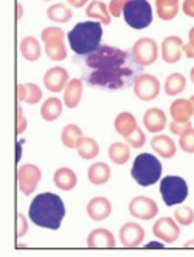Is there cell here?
I'll return each mask as SVG.
<instances>
[{"mask_svg": "<svg viewBox=\"0 0 194 257\" xmlns=\"http://www.w3.org/2000/svg\"><path fill=\"white\" fill-rule=\"evenodd\" d=\"M85 65L90 68L85 81L93 87L108 90H121L134 85L140 67L132 53L109 45H100L98 50L87 54Z\"/></svg>", "mask_w": 194, "mask_h": 257, "instance_id": "obj_1", "label": "cell"}, {"mask_svg": "<svg viewBox=\"0 0 194 257\" xmlns=\"http://www.w3.org/2000/svg\"><path fill=\"white\" fill-rule=\"evenodd\" d=\"M28 214L34 225L48 229H59L62 218L65 217V205L59 195L44 192L34 197Z\"/></svg>", "mask_w": 194, "mask_h": 257, "instance_id": "obj_2", "label": "cell"}, {"mask_svg": "<svg viewBox=\"0 0 194 257\" xmlns=\"http://www.w3.org/2000/svg\"><path fill=\"white\" fill-rule=\"evenodd\" d=\"M103 38V25L101 22L89 21L76 24L68 33V44L76 54L87 56L100 48Z\"/></svg>", "mask_w": 194, "mask_h": 257, "instance_id": "obj_3", "label": "cell"}, {"mask_svg": "<svg viewBox=\"0 0 194 257\" xmlns=\"http://www.w3.org/2000/svg\"><path fill=\"white\" fill-rule=\"evenodd\" d=\"M131 174L140 186H151L162 177V163L152 154H140L134 160Z\"/></svg>", "mask_w": 194, "mask_h": 257, "instance_id": "obj_4", "label": "cell"}, {"mask_svg": "<svg viewBox=\"0 0 194 257\" xmlns=\"http://www.w3.org/2000/svg\"><path fill=\"white\" fill-rule=\"evenodd\" d=\"M123 16L131 28L143 30L152 24V7L148 0H129L123 8Z\"/></svg>", "mask_w": 194, "mask_h": 257, "instance_id": "obj_5", "label": "cell"}, {"mask_svg": "<svg viewBox=\"0 0 194 257\" xmlns=\"http://www.w3.org/2000/svg\"><path fill=\"white\" fill-rule=\"evenodd\" d=\"M115 131L128 141V144H131L132 148L138 149L146 143V135L142 128L138 127L135 116L129 112H121L117 118H115Z\"/></svg>", "mask_w": 194, "mask_h": 257, "instance_id": "obj_6", "label": "cell"}, {"mask_svg": "<svg viewBox=\"0 0 194 257\" xmlns=\"http://www.w3.org/2000/svg\"><path fill=\"white\" fill-rule=\"evenodd\" d=\"M160 195L166 206L180 205L188 197V185L182 177L168 175L160 181Z\"/></svg>", "mask_w": 194, "mask_h": 257, "instance_id": "obj_7", "label": "cell"}, {"mask_svg": "<svg viewBox=\"0 0 194 257\" xmlns=\"http://www.w3.org/2000/svg\"><path fill=\"white\" fill-rule=\"evenodd\" d=\"M42 42L45 45V53L51 61H64L67 58V48L64 44L65 34L61 28L48 27L42 31Z\"/></svg>", "mask_w": 194, "mask_h": 257, "instance_id": "obj_8", "label": "cell"}, {"mask_svg": "<svg viewBox=\"0 0 194 257\" xmlns=\"http://www.w3.org/2000/svg\"><path fill=\"white\" fill-rule=\"evenodd\" d=\"M131 53L140 67H149L158 58V47L154 39L142 38L134 44Z\"/></svg>", "mask_w": 194, "mask_h": 257, "instance_id": "obj_9", "label": "cell"}, {"mask_svg": "<svg viewBox=\"0 0 194 257\" xmlns=\"http://www.w3.org/2000/svg\"><path fill=\"white\" fill-rule=\"evenodd\" d=\"M134 93L142 101H152L160 93V82L149 73H142L134 82Z\"/></svg>", "mask_w": 194, "mask_h": 257, "instance_id": "obj_10", "label": "cell"}, {"mask_svg": "<svg viewBox=\"0 0 194 257\" xmlns=\"http://www.w3.org/2000/svg\"><path fill=\"white\" fill-rule=\"evenodd\" d=\"M42 178V172L34 164H24L17 171V183H19V189L22 194L30 195L36 191L39 181Z\"/></svg>", "mask_w": 194, "mask_h": 257, "instance_id": "obj_11", "label": "cell"}, {"mask_svg": "<svg viewBox=\"0 0 194 257\" xmlns=\"http://www.w3.org/2000/svg\"><path fill=\"white\" fill-rule=\"evenodd\" d=\"M129 212L134 218H140V220H151L158 214V206L157 203L145 195H140L131 200L129 203Z\"/></svg>", "mask_w": 194, "mask_h": 257, "instance_id": "obj_12", "label": "cell"}, {"mask_svg": "<svg viewBox=\"0 0 194 257\" xmlns=\"http://www.w3.org/2000/svg\"><path fill=\"white\" fill-rule=\"evenodd\" d=\"M152 232L155 234V237H158L165 243H174L180 235V229L177 226V222L171 217L158 218L152 226Z\"/></svg>", "mask_w": 194, "mask_h": 257, "instance_id": "obj_13", "label": "cell"}, {"mask_svg": "<svg viewBox=\"0 0 194 257\" xmlns=\"http://www.w3.org/2000/svg\"><path fill=\"white\" fill-rule=\"evenodd\" d=\"M145 240V229L135 222H128L120 229V242L125 248H137Z\"/></svg>", "mask_w": 194, "mask_h": 257, "instance_id": "obj_14", "label": "cell"}, {"mask_svg": "<svg viewBox=\"0 0 194 257\" xmlns=\"http://www.w3.org/2000/svg\"><path fill=\"white\" fill-rule=\"evenodd\" d=\"M183 47H185V44L179 36H168V38H165L162 42V59L166 64L179 62L182 54L185 53Z\"/></svg>", "mask_w": 194, "mask_h": 257, "instance_id": "obj_15", "label": "cell"}, {"mask_svg": "<svg viewBox=\"0 0 194 257\" xmlns=\"http://www.w3.org/2000/svg\"><path fill=\"white\" fill-rule=\"evenodd\" d=\"M44 84L45 87L53 91V93H59V91L65 90L68 84V73L62 67H53L44 75Z\"/></svg>", "mask_w": 194, "mask_h": 257, "instance_id": "obj_16", "label": "cell"}, {"mask_svg": "<svg viewBox=\"0 0 194 257\" xmlns=\"http://www.w3.org/2000/svg\"><path fill=\"white\" fill-rule=\"evenodd\" d=\"M169 113L174 122L188 124L191 122V116L194 115V105L191 99H175L169 107Z\"/></svg>", "mask_w": 194, "mask_h": 257, "instance_id": "obj_17", "label": "cell"}, {"mask_svg": "<svg viewBox=\"0 0 194 257\" xmlns=\"http://www.w3.org/2000/svg\"><path fill=\"white\" fill-rule=\"evenodd\" d=\"M111 212H112V205L106 197H95L87 203V214H89L92 220H96V222L109 218Z\"/></svg>", "mask_w": 194, "mask_h": 257, "instance_id": "obj_18", "label": "cell"}, {"mask_svg": "<svg viewBox=\"0 0 194 257\" xmlns=\"http://www.w3.org/2000/svg\"><path fill=\"white\" fill-rule=\"evenodd\" d=\"M143 124L151 134H158L166 127V115L160 108H148L143 116Z\"/></svg>", "mask_w": 194, "mask_h": 257, "instance_id": "obj_19", "label": "cell"}, {"mask_svg": "<svg viewBox=\"0 0 194 257\" xmlns=\"http://www.w3.org/2000/svg\"><path fill=\"white\" fill-rule=\"evenodd\" d=\"M87 246L89 248H115V237L109 229L98 228L92 231L87 237Z\"/></svg>", "mask_w": 194, "mask_h": 257, "instance_id": "obj_20", "label": "cell"}, {"mask_svg": "<svg viewBox=\"0 0 194 257\" xmlns=\"http://www.w3.org/2000/svg\"><path fill=\"white\" fill-rule=\"evenodd\" d=\"M151 148L157 155H160L163 158H172L175 155V151H177L175 143L168 135H155L151 140Z\"/></svg>", "mask_w": 194, "mask_h": 257, "instance_id": "obj_21", "label": "cell"}, {"mask_svg": "<svg viewBox=\"0 0 194 257\" xmlns=\"http://www.w3.org/2000/svg\"><path fill=\"white\" fill-rule=\"evenodd\" d=\"M82 98V81L81 79H72L68 81L65 91H64V104L68 108L78 107L79 101Z\"/></svg>", "mask_w": 194, "mask_h": 257, "instance_id": "obj_22", "label": "cell"}, {"mask_svg": "<svg viewBox=\"0 0 194 257\" xmlns=\"http://www.w3.org/2000/svg\"><path fill=\"white\" fill-rule=\"evenodd\" d=\"M42 98V91L36 84H17V99L19 102L38 104Z\"/></svg>", "mask_w": 194, "mask_h": 257, "instance_id": "obj_23", "label": "cell"}, {"mask_svg": "<svg viewBox=\"0 0 194 257\" xmlns=\"http://www.w3.org/2000/svg\"><path fill=\"white\" fill-rule=\"evenodd\" d=\"M55 185L61 189V191H72L76 183H78V177L76 174L70 169V168H59L56 172H55Z\"/></svg>", "mask_w": 194, "mask_h": 257, "instance_id": "obj_24", "label": "cell"}, {"mask_svg": "<svg viewBox=\"0 0 194 257\" xmlns=\"http://www.w3.org/2000/svg\"><path fill=\"white\" fill-rule=\"evenodd\" d=\"M21 53L27 61L36 62L41 58V53H42L39 41L36 38H33V36H27L21 42Z\"/></svg>", "mask_w": 194, "mask_h": 257, "instance_id": "obj_25", "label": "cell"}, {"mask_svg": "<svg viewBox=\"0 0 194 257\" xmlns=\"http://www.w3.org/2000/svg\"><path fill=\"white\" fill-rule=\"evenodd\" d=\"M85 14L90 17V19H96L98 22L109 25L111 24V11L109 7H106L101 0H93L89 4V7L85 8Z\"/></svg>", "mask_w": 194, "mask_h": 257, "instance_id": "obj_26", "label": "cell"}, {"mask_svg": "<svg viewBox=\"0 0 194 257\" xmlns=\"http://www.w3.org/2000/svg\"><path fill=\"white\" fill-rule=\"evenodd\" d=\"M82 131L81 127L76 124H67L62 128V134H61V140L62 144L65 146L67 149H76V146L79 143V140L82 138Z\"/></svg>", "mask_w": 194, "mask_h": 257, "instance_id": "obj_27", "label": "cell"}, {"mask_svg": "<svg viewBox=\"0 0 194 257\" xmlns=\"http://www.w3.org/2000/svg\"><path fill=\"white\" fill-rule=\"evenodd\" d=\"M155 10L162 21H171L179 13V0H155Z\"/></svg>", "mask_w": 194, "mask_h": 257, "instance_id": "obj_28", "label": "cell"}, {"mask_svg": "<svg viewBox=\"0 0 194 257\" xmlns=\"http://www.w3.org/2000/svg\"><path fill=\"white\" fill-rule=\"evenodd\" d=\"M87 177L93 185H104L111 178V168L106 163H95L87 171Z\"/></svg>", "mask_w": 194, "mask_h": 257, "instance_id": "obj_29", "label": "cell"}, {"mask_svg": "<svg viewBox=\"0 0 194 257\" xmlns=\"http://www.w3.org/2000/svg\"><path fill=\"white\" fill-rule=\"evenodd\" d=\"M62 113V101L58 98H48L41 107V116L45 121H56Z\"/></svg>", "mask_w": 194, "mask_h": 257, "instance_id": "obj_30", "label": "cell"}, {"mask_svg": "<svg viewBox=\"0 0 194 257\" xmlns=\"http://www.w3.org/2000/svg\"><path fill=\"white\" fill-rule=\"evenodd\" d=\"M76 151H78V155L84 160H92L95 157H98L100 154V146L98 143L90 138V137H82L76 146Z\"/></svg>", "mask_w": 194, "mask_h": 257, "instance_id": "obj_31", "label": "cell"}, {"mask_svg": "<svg viewBox=\"0 0 194 257\" xmlns=\"http://www.w3.org/2000/svg\"><path fill=\"white\" fill-rule=\"evenodd\" d=\"M186 87V78L182 73H172L165 81V91L169 96L180 95Z\"/></svg>", "mask_w": 194, "mask_h": 257, "instance_id": "obj_32", "label": "cell"}, {"mask_svg": "<svg viewBox=\"0 0 194 257\" xmlns=\"http://www.w3.org/2000/svg\"><path fill=\"white\" fill-rule=\"evenodd\" d=\"M47 16L48 19L53 21V22H59V24H65L72 19V10H70L65 4H55L51 5L48 10H47Z\"/></svg>", "mask_w": 194, "mask_h": 257, "instance_id": "obj_33", "label": "cell"}, {"mask_svg": "<svg viewBox=\"0 0 194 257\" xmlns=\"http://www.w3.org/2000/svg\"><path fill=\"white\" fill-rule=\"evenodd\" d=\"M131 157V149H129V146L125 144V143H114L111 144V148H109V158L115 163V164H125L128 163Z\"/></svg>", "mask_w": 194, "mask_h": 257, "instance_id": "obj_34", "label": "cell"}, {"mask_svg": "<svg viewBox=\"0 0 194 257\" xmlns=\"http://www.w3.org/2000/svg\"><path fill=\"white\" fill-rule=\"evenodd\" d=\"M174 217H175V222L179 225L188 226L194 222V211L188 206H179L174 211Z\"/></svg>", "mask_w": 194, "mask_h": 257, "instance_id": "obj_35", "label": "cell"}, {"mask_svg": "<svg viewBox=\"0 0 194 257\" xmlns=\"http://www.w3.org/2000/svg\"><path fill=\"white\" fill-rule=\"evenodd\" d=\"M179 146L180 149L186 154H194V128L189 127L183 134H180V140H179Z\"/></svg>", "mask_w": 194, "mask_h": 257, "instance_id": "obj_36", "label": "cell"}, {"mask_svg": "<svg viewBox=\"0 0 194 257\" xmlns=\"http://www.w3.org/2000/svg\"><path fill=\"white\" fill-rule=\"evenodd\" d=\"M129 2V0H111V5H109V11L112 16L118 17L123 14V8H125V5Z\"/></svg>", "mask_w": 194, "mask_h": 257, "instance_id": "obj_37", "label": "cell"}, {"mask_svg": "<svg viewBox=\"0 0 194 257\" xmlns=\"http://www.w3.org/2000/svg\"><path fill=\"white\" fill-rule=\"evenodd\" d=\"M183 50L189 59H194V27L188 33V44L183 47Z\"/></svg>", "mask_w": 194, "mask_h": 257, "instance_id": "obj_38", "label": "cell"}, {"mask_svg": "<svg viewBox=\"0 0 194 257\" xmlns=\"http://www.w3.org/2000/svg\"><path fill=\"white\" fill-rule=\"evenodd\" d=\"M27 127V121L24 118V110L21 105H17V134H22Z\"/></svg>", "mask_w": 194, "mask_h": 257, "instance_id": "obj_39", "label": "cell"}, {"mask_svg": "<svg viewBox=\"0 0 194 257\" xmlns=\"http://www.w3.org/2000/svg\"><path fill=\"white\" fill-rule=\"evenodd\" d=\"M191 127V122H188V124H179V122H171L169 124V131L174 134V135H180V134H183L186 128H189Z\"/></svg>", "mask_w": 194, "mask_h": 257, "instance_id": "obj_40", "label": "cell"}, {"mask_svg": "<svg viewBox=\"0 0 194 257\" xmlns=\"http://www.w3.org/2000/svg\"><path fill=\"white\" fill-rule=\"evenodd\" d=\"M17 218H19V232H17V237H24L28 231L27 218L24 217V214H17Z\"/></svg>", "mask_w": 194, "mask_h": 257, "instance_id": "obj_41", "label": "cell"}, {"mask_svg": "<svg viewBox=\"0 0 194 257\" xmlns=\"http://www.w3.org/2000/svg\"><path fill=\"white\" fill-rule=\"evenodd\" d=\"M182 10L186 16L194 17V0H183V5Z\"/></svg>", "mask_w": 194, "mask_h": 257, "instance_id": "obj_42", "label": "cell"}, {"mask_svg": "<svg viewBox=\"0 0 194 257\" xmlns=\"http://www.w3.org/2000/svg\"><path fill=\"white\" fill-rule=\"evenodd\" d=\"M68 5L70 7H73V8H82L89 0H67Z\"/></svg>", "mask_w": 194, "mask_h": 257, "instance_id": "obj_43", "label": "cell"}, {"mask_svg": "<svg viewBox=\"0 0 194 257\" xmlns=\"http://www.w3.org/2000/svg\"><path fill=\"white\" fill-rule=\"evenodd\" d=\"M24 143H25L24 140H21L19 143H17V157H16V161H21V158H22V144Z\"/></svg>", "mask_w": 194, "mask_h": 257, "instance_id": "obj_44", "label": "cell"}, {"mask_svg": "<svg viewBox=\"0 0 194 257\" xmlns=\"http://www.w3.org/2000/svg\"><path fill=\"white\" fill-rule=\"evenodd\" d=\"M145 248H146V249H151V248H158V249H162V248H165V245H163V243H158V242H151V243H148Z\"/></svg>", "mask_w": 194, "mask_h": 257, "instance_id": "obj_45", "label": "cell"}, {"mask_svg": "<svg viewBox=\"0 0 194 257\" xmlns=\"http://www.w3.org/2000/svg\"><path fill=\"white\" fill-rule=\"evenodd\" d=\"M185 248H194V240H188L185 243Z\"/></svg>", "mask_w": 194, "mask_h": 257, "instance_id": "obj_46", "label": "cell"}, {"mask_svg": "<svg viewBox=\"0 0 194 257\" xmlns=\"http://www.w3.org/2000/svg\"><path fill=\"white\" fill-rule=\"evenodd\" d=\"M189 78H191V81L194 82V68L191 70V75H189Z\"/></svg>", "mask_w": 194, "mask_h": 257, "instance_id": "obj_47", "label": "cell"}, {"mask_svg": "<svg viewBox=\"0 0 194 257\" xmlns=\"http://www.w3.org/2000/svg\"><path fill=\"white\" fill-rule=\"evenodd\" d=\"M191 102H192V105H194V95L191 96Z\"/></svg>", "mask_w": 194, "mask_h": 257, "instance_id": "obj_48", "label": "cell"}, {"mask_svg": "<svg viewBox=\"0 0 194 257\" xmlns=\"http://www.w3.org/2000/svg\"><path fill=\"white\" fill-rule=\"evenodd\" d=\"M45 2H48V0H45Z\"/></svg>", "mask_w": 194, "mask_h": 257, "instance_id": "obj_49", "label": "cell"}]
</instances>
